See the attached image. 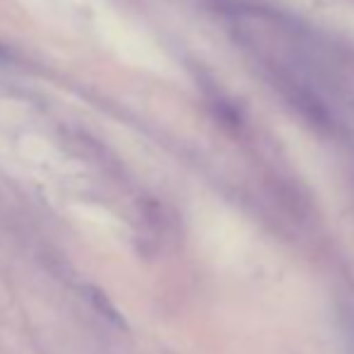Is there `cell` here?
I'll use <instances>...</instances> for the list:
<instances>
[{"mask_svg":"<svg viewBox=\"0 0 354 354\" xmlns=\"http://www.w3.org/2000/svg\"><path fill=\"white\" fill-rule=\"evenodd\" d=\"M82 292H84V297H87V301L92 304V308L104 318V321H109L113 328H121V330H126V321H123V316L118 313V308L113 306V301L97 287V284H87Z\"/></svg>","mask_w":354,"mask_h":354,"instance_id":"obj_1","label":"cell"}]
</instances>
